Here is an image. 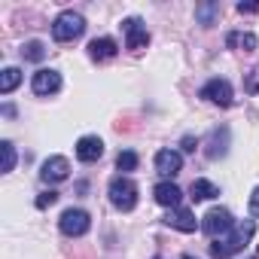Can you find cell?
<instances>
[{
    "label": "cell",
    "mask_w": 259,
    "mask_h": 259,
    "mask_svg": "<svg viewBox=\"0 0 259 259\" xmlns=\"http://www.w3.org/2000/svg\"><path fill=\"white\" fill-rule=\"evenodd\" d=\"M22 55H25L28 61H43L46 49H43V43H40V40H28V43L22 46Z\"/></svg>",
    "instance_id": "20"
},
{
    "label": "cell",
    "mask_w": 259,
    "mask_h": 259,
    "mask_svg": "<svg viewBox=\"0 0 259 259\" xmlns=\"http://www.w3.org/2000/svg\"><path fill=\"white\" fill-rule=\"evenodd\" d=\"M0 153H4V174H10L16 168V147L10 141H4V144H0Z\"/></svg>",
    "instance_id": "22"
},
{
    "label": "cell",
    "mask_w": 259,
    "mask_h": 259,
    "mask_svg": "<svg viewBox=\"0 0 259 259\" xmlns=\"http://www.w3.org/2000/svg\"><path fill=\"white\" fill-rule=\"evenodd\" d=\"M226 46H229V49H241V52H253V49L259 46V40H256V34H250V31H229V34H226Z\"/></svg>",
    "instance_id": "15"
},
{
    "label": "cell",
    "mask_w": 259,
    "mask_h": 259,
    "mask_svg": "<svg viewBox=\"0 0 259 259\" xmlns=\"http://www.w3.org/2000/svg\"><path fill=\"white\" fill-rule=\"evenodd\" d=\"M198 95H201L204 101H210V104H220V107H229L232 98H235V95H232V82H229V79H220V76H217V79H207Z\"/></svg>",
    "instance_id": "6"
},
{
    "label": "cell",
    "mask_w": 259,
    "mask_h": 259,
    "mask_svg": "<svg viewBox=\"0 0 259 259\" xmlns=\"http://www.w3.org/2000/svg\"><path fill=\"white\" fill-rule=\"evenodd\" d=\"M226 141H229V128H217V132L210 135V150H207V156H210V159L226 156Z\"/></svg>",
    "instance_id": "17"
},
{
    "label": "cell",
    "mask_w": 259,
    "mask_h": 259,
    "mask_svg": "<svg viewBox=\"0 0 259 259\" xmlns=\"http://www.w3.org/2000/svg\"><path fill=\"white\" fill-rule=\"evenodd\" d=\"M238 13H259V4H238Z\"/></svg>",
    "instance_id": "26"
},
{
    "label": "cell",
    "mask_w": 259,
    "mask_h": 259,
    "mask_svg": "<svg viewBox=\"0 0 259 259\" xmlns=\"http://www.w3.org/2000/svg\"><path fill=\"white\" fill-rule=\"evenodd\" d=\"M153 195H156V201H159L162 207H168V210H174V207H180V198H183V192H180V186H177V183H171V180H165V183H159V186L153 189Z\"/></svg>",
    "instance_id": "12"
},
{
    "label": "cell",
    "mask_w": 259,
    "mask_h": 259,
    "mask_svg": "<svg viewBox=\"0 0 259 259\" xmlns=\"http://www.w3.org/2000/svg\"><path fill=\"white\" fill-rule=\"evenodd\" d=\"M89 226H92V217H89L82 207H67V210L61 213V220H58V229H61L67 238H82V235L89 232Z\"/></svg>",
    "instance_id": "4"
},
{
    "label": "cell",
    "mask_w": 259,
    "mask_h": 259,
    "mask_svg": "<svg viewBox=\"0 0 259 259\" xmlns=\"http://www.w3.org/2000/svg\"><path fill=\"white\" fill-rule=\"evenodd\" d=\"M183 259H195V256H189V253H186V256H183Z\"/></svg>",
    "instance_id": "28"
},
{
    "label": "cell",
    "mask_w": 259,
    "mask_h": 259,
    "mask_svg": "<svg viewBox=\"0 0 259 259\" xmlns=\"http://www.w3.org/2000/svg\"><path fill=\"white\" fill-rule=\"evenodd\" d=\"M55 201H58V192H55V189H49V192H40V195H37V201H34V204H37V207H40V210H46V207H52V204H55Z\"/></svg>",
    "instance_id": "24"
},
{
    "label": "cell",
    "mask_w": 259,
    "mask_h": 259,
    "mask_svg": "<svg viewBox=\"0 0 259 259\" xmlns=\"http://www.w3.org/2000/svg\"><path fill=\"white\" fill-rule=\"evenodd\" d=\"M232 226H235V220H232V213L226 207H210L204 213V220H201V232L207 238H223L226 232H232Z\"/></svg>",
    "instance_id": "5"
},
{
    "label": "cell",
    "mask_w": 259,
    "mask_h": 259,
    "mask_svg": "<svg viewBox=\"0 0 259 259\" xmlns=\"http://www.w3.org/2000/svg\"><path fill=\"white\" fill-rule=\"evenodd\" d=\"M189 192H192V198H195V201H210V198H217V195H220V189H217L210 180H192Z\"/></svg>",
    "instance_id": "16"
},
{
    "label": "cell",
    "mask_w": 259,
    "mask_h": 259,
    "mask_svg": "<svg viewBox=\"0 0 259 259\" xmlns=\"http://www.w3.org/2000/svg\"><path fill=\"white\" fill-rule=\"evenodd\" d=\"M40 177H43L46 183H61V180L70 177V162H67L64 156H49V159L40 165Z\"/></svg>",
    "instance_id": "9"
},
{
    "label": "cell",
    "mask_w": 259,
    "mask_h": 259,
    "mask_svg": "<svg viewBox=\"0 0 259 259\" xmlns=\"http://www.w3.org/2000/svg\"><path fill=\"white\" fill-rule=\"evenodd\" d=\"M107 195H110V204L116 210H125L128 213V210L138 207V186H135V180H128V177H113Z\"/></svg>",
    "instance_id": "2"
},
{
    "label": "cell",
    "mask_w": 259,
    "mask_h": 259,
    "mask_svg": "<svg viewBox=\"0 0 259 259\" xmlns=\"http://www.w3.org/2000/svg\"><path fill=\"white\" fill-rule=\"evenodd\" d=\"M31 89H34V95H55L61 89V73L52 67H40L31 79Z\"/></svg>",
    "instance_id": "8"
},
{
    "label": "cell",
    "mask_w": 259,
    "mask_h": 259,
    "mask_svg": "<svg viewBox=\"0 0 259 259\" xmlns=\"http://www.w3.org/2000/svg\"><path fill=\"white\" fill-rule=\"evenodd\" d=\"M19 82H22V70L19 67H7L4 73H0V95H10Z\"/></svg>",
    "instance_id": "18"
},
{
    "label": "cell",
    "mask_w": 259,
    "mask_h": 259,
    "mask_svg": "<svg viewBox=\"0 0 259 259\" xmlns=\"http://www.w3.org/2000/svg\"><path fill=\"white\" fill-rule=\"evenodd\" d=\"M165 223H168L171 229H177V232H195V229H198L195 213H192V210H186V207H174V210H168Z\"/></svg>",
    "instance_id": "13"
},
{
    "label": "cell",
    "mask_w": 259,
    "mask_h": 259,
    "mask_svg": "<svg viewBox=\"0 0 259 259\" xmlns=\"http://www.w3.org/2000/svg\"><path fill=\"white\" fill-rule=\"evenodd\" d=\"M101 156H104V141H101V138L85 135V138L76 141V159H79V162L92 165V162H98Z\"/></svg>",
    "instance_id": "10"
},
{
    "label": "cell",
    "mask_w": 259,
    "mask_h": 259,
    "mask_svg": "<svg viewBox=\"0 0 259 259\" xmlns=\"http://www.w3.org/2000/svg\"><path fill=\"white\" fill-rule=\"evenodd\" d=\"M195 16H198V22H201L204 28H210L213 19L220 16V4H201V7H195Z\"/></svg>",
    "instance_id": "19"
},
{
    "label": "cell",
    "mask_w": 259,
    "mask_h": 259,
    "mask_svg": "<svg viewBox=\"0 0 259 259\" xmlns=\"http://www.w3.org/2000/svg\"><path fill=\"white\" fill-rule=\"evenodd\" d=\"M122 28H125V49H132V52L147 49L150 34H147V28H144V22H141V19H125V22H122Z\"/></svg>",
    "instance_id": "7"
},
{
    "label": "cell",
    "mask_w": 259,
    "mask_h": 259,
    "mask_svg": "<svg viewBox=\"0 0 259 259\" xmlns=\"http://www.w3.org/2000/svg\"><path fill=\"white\" fill-rule=\"evenodd\" d=\"M244 92H250V95H259V67H253V70L244 76Z\"/></svg>",
    "instance_id": "23"
},
{
    "label": "cell",
    "mask_w": 259,
    "mask_h": 259,
    "mask_svg": "<svg viewBox=\"0 0 259 259\" xmlns=\"http://www.w3.org/2000/svg\"><path fill=\"white\" fill-rule=\"evenodd\" d=\"M82 31H85V19H82L79 13H73V10H64V13L52 22V37H55L58 43H70V40L82 37Z\"/></svg>",
    "instance_id": "3"
},
{
    "label": "cell",
    "mask_w": 259,
    "mask_h": 259,
    "mask_svg": "<svg viewBox=\"0 0 259 259\" xmlns=\"http://www.w3.org/2000/svg\"><path fill=\"white\" fill-rule=\"evenodd\" d=\"M116 168H119V171H135V168H138V153L122 150V153L116 156Z\"/></svg>",
    "instance_id": "21"
},
{
    "label": "cell",
    "mask_w": 259,
    "mask_h": 259,
    "mask_svg": "<svg viewBox=\"0 0 259 259\" xmlns=\"http://www.w3.org/2000/svg\"><path fill=\"white\" fill-rule=\"evenodd\" d=\"M195 147H198L195 138H183V150H186V153H195Z\"/></svg>",
    "instance_id": "27"
},
{
    "label": "cell",
    "mask_w": 259,
    "mask_h": 259,
    "mask_svg": "<svg viewBox=\"0 0 259 259\" xmlns=\"http://www.w3.org/2000/svg\"><path fill=\"white\" fill-rule=\"evenodd\" d=\"M253 232H256V223H253V220H241V223H235L232 232H226L223 238H213V244H210V256H213V259H229V256L241 253V250L247 247V241L253 238Z\"/></svg>",
    "instance_id": "1"
},
{
    "label": "cell",
    "mask_w": 259,
    "mask_h": 259,
    "mask_svg": "<svg viewBox=\"0 0 259 259\" xmlns=\"http://www.w3.org/2000/svg\"><path fill=\"white\" fill-rule=\"evenodd\" d=\"M156 171L162 177H177L183 171V156L177 150H159L156 153Z\"/></svg>",
    "instance_id": "11"
},
{
    "label": "cell",
    "mask_w": 259,
    "mask_h": 259,
    "mask_svg": "<svg viewBox=\"0 0 259 259\" xmlns=\"http://www.w3.org/2000/svg\"><path fill=\"white\" fill-rule=\"evenodd\" d=\"M250 213L253 217H259V186L253 189V195H250Z\"/></svg>",
    "instance_id": "25"
},
{
    "label": "cell",
    "mask_w": 259,
    "mask_h": 259,
    "mask_svg": "<svg viewBox=\"0 0 259 259\" xmlns=\"http://www.w3.org/2000/svg\"><path fill=\"white\" fill-rule=\"evenodd\" d=\"M116 52H119V46H116V40H110V37H98V40L89 43V55H92L95 61H110V58H116Z\"/></svg>",
    "instance_id": "14"
}]
</instances>
